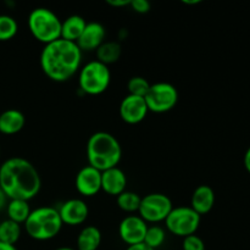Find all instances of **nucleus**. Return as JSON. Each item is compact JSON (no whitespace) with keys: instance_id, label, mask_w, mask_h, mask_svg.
Here are the masks:
<instances>
[{"instance_id":"1","label":"nucleus","mask_w":250,"mask_h":250,"mask_svg":"<svg viewBox=\"0 0 250 250\" xmlns=\"http://www.w3.org/2000/svg\"><path fill=\"white\" fill-rule=\"evenodd\" d=\"M0 188L9 200L29 202L41 190L42 180L33 164L24 158L14 156L0 166Z\"/></svg>"},{"instance_id":"2","label":"nucleus","mask_w":250,"mask_h":250,"mask_svg":"<svg viewBox=\"0 0 250 250\" xmlns=\"http://www.w3.org/2000/svg\"><path fill=\"white\" fill-rule=\"evenodd\" d=\"M82 50L73 42L58 39L44 45L41 53V67L54 82H66L80 71Z\"/></svg>"},{"instance_id":"3","label":"nucleus","mask_w":250,"mask_h":250,"mask_svg":"<svg viewBox=\"0 0 250 250\" xmlns=\"http://www.w3.org/2000/svg\"><path fill=\"white\" fill-rule=\"evenodd\" d=\"M88 165L100 172L117 167L122 158V148L116 137L107 132H95L87 142Z\"/></svg>"},{"instance_id":"4","label":"nucleus","mask_w":250,"mask_h":250,"mask_svg":"<svg viewBox=\"0 0 250 250\" xmlns=\"http://www.w3.org/2000/svg\"><path fill=\"white\" fill-rule=\"evenodd\" d=\"M23 225L31 238L36 241H49L60 233L63 224L56 208L41 207L32 210Z\"/></svg>"},{"instance_id":"5","label":"nucleus","mask_w":250,"mask_h":250,"mask_svg":"<svg viewBox=\"0 0 250 250\" xmlns=\"http://www.w3.org/2000/svg\"><path fill=\"white\" fill-rule=\"evenodd\" d=\"M28 28L32 36L44 45L61 38V20L46 7H37L28 15Z\"/></svg>"},{"instance_id":"6","label":"nucleus","mask_w":250,"mask_h":250,"mask_svg":"<svg viewBox=\"0 0 250 250\" xmlns=\"http://www.w3.org/2000/svg\"><path fill=\"white\" fill-rule=\"evenodd\" d=\"M111 72L109 66L93 60L81 66L78 73V87L87 95H100L109 88Z\"/></svg>"},{"instance_id":"7","label":"nucleus","mask_w":250,"mask_h":250,"mask_svg":"<svg viewBox=\"0 0 250 250\" xmlns=\"http://www.w3.org/2000/svg\"><path fill=\"white\" fill-rule=\"evenodd\" d=\"M200 221L202 216L190 207H177L171 210L164 222L168 232L185 238L190 234H195L199 229Z\"/></svg>"},{"instance_id":"8","label":"nucleus","mask_w":250,"mask_h":250,"mask_svg":"<svg viewBox=\"0 0 250 250\" xmlns=\"http://www.w3.org/2000/svg\"><path fill=\"white\" fill-rule=\"evenodd\" d=\"M144 100L149 111L163 114L170 111L176 106L178 102V92L175 85L171 83L158 82L150 84Z\"/></svg>"},{"instance_id":"9","label":"nucleus","mask_w":250,"mask_h":250,"mask_svg":"<svg viewBox=\"0 0 250 250\" xmlns=\"http://www.w3.org/2000/svg\"><path fill=\"white\" fill-rule=\"evenodd\" d=\"M173 209L172 202L163 193H150L142 198L138 214L146 224H159L165 221Z\"/></svg>"},{"instance_id":"10","label":"nucleus","mask_w":250,"mask_h":250,"mask_svg":"<svg viewBox=\"0 0 250 250\" xmlns=\"http://www.w3.org/2000/svg\"><path fill=\"white\" fill-rule=\"evenodd\" d=\"M148 224L139 215H128L125 217L119 226V236L124 243L128 246L143 243Z\"/></svg>"},{"instance_id":"11","label":"nucleus","mask_w":250,"mask_h":250,"mask_svg":"<svg viewBox=\"0 0 250 250\" xmlns=\"http://www.w3.org/2000/svg\"><path fill=\"white\" fill-rule=\"evenodd\" d=\"M120 117L128 125H137L143 121L149 110L144 98L136 95H126L120 104Z\"/></svg>"},{"instance_id":"12","label":"nucleus","mask_w":250,"mask_h":250,"mask_svg":"<svg viewBox=\"0 0 250 250\" xmlns=\"http://www.w3.org/2000/svg\"><path fill=\"white\" fill-rule=\"evenodd\" d=\"M60 219L63 225L68 226H78L84 224L89 215V209L84 200L68 199L63 202L58 209Z\"/></svg>"},{"instance_id":"13","label":"nucleus","mask_w":250,"mask_h":250,"mask_svg":"<svg viewBox=\"0 0 250 250\" xmlns=\"http://www.w3.org/2000/svg\"><path fill=\"white\" fill-rule=\"evenodd\" d=\"M76 189L83 197H94L102 190V172L87 165L76 176Z\"/></svg>"},{"instance_id":"14","label":"nucleus","mask_w":250,"mask_h":250,"mask_svg":"<svg viewBox=\"0 0 250 250\" xmlns=\"http://www.w3.org/2000/svg\"><path fill=\"white\" fill-rule=\"evenodd\" d=\"M106 31L99 22H87L84 31L76 42L78 48L83 51H94L105 42Z\"/></svg>"},{"instance_id":"15","label":"nucleus","mask_w":250,"mask_h":250,"mask_svg":"<svg viewBox=\"0 0 250 250\" xmlns=\"http://www.w3.org/2000/svg\"><path fill=\"white\" fill-rule=\"evenodd\" d=\"M127 177L119 167H112L102 172V190L109 195L117 197L126 190Z\"/></svg>"},{"instance_id":"16","label":"nucleus","mask_w":250,"mask_h":250,"mask_svg":"<svg viewBox=\"0 0 250 250\" xmlns=\"http://www.w3.org/2000/svg\"><path fill=\"white\" fill-rule=\"evenodd\" d=\"M215 204V192L210 186L202 185L193 192L190 199V208L200 216L211 211Z\"/></svg>"},{"instance_id":"17","label":"nucleus","mask_w":250,"mask_h":250,"mask_svg":"<svg viewBox=\"0 0 250 250\" xmlns=\"http://www.w3.org/2000/svg\"><path fill=\"white\" fill-rule=\"evenodd\" d=\"M26 125V117L20 110L7 109L0 114V133L12 136L19 133Z\"/></svg>"},{"instance_id":"18","label":"nucleus","mask_w":250,"mask_h":250,"mask_svg":"<svg viewBox=\"0 0 250 250\" xmlns=\"http://www.w3.org/2000/svg\"><path fill=\"white\" fill-rule=\"evenodd\" d=\"M85 26L87 22L82 16L71 15L65 21H61V39L76 43L84 31Z\"/></svg>"},{"instance_id":"19","label":"nucleus","mask_w":250,"mask_h":250,"mask_svg":"<svg viewBox=\"0 0 250 250\" xmlns=\"http://www.w3.org/2000/svg\"><path fill=\"white\" fill-rule=\"evenodd\" d=\"M102 232L95 226H85L76 241V250H98L102 244Z\"/></svg>"},{"instance_id":"20","label":"nucleus","mask_w":250,"mask_h":250,"mask_svg":"<svg viewBox=\"0 0 250 250\" xmlns=\"http://www.w3.org/2000/svg\"><path fill=\"white\" fill-rule=\"evenodd\" d=\"M5 209H6L7 219L16 222V224L19 225L24 224L27 217L29 216V214H31L32 211L31 208H29L28 202L20 199L9 200Z\"/></svg>"},{"instance_id":"21","label":"nucleus","mask_w":250,"mask_h":250,"mask_svg":"<svg viewBox=\"0 0 250 250\" xmlns=\"http://www.w3.org/2000/svg\"><path fill=\"white\" fill-rule=\"evenodd\" d=\"M95 51L97 60L107 66L119 61L122 54V46L117 42H104Z\"/></svg>"},{"instance_id":"22","label":"nucleus","mask_w":250,"mask_h":250,"mask_svg":"<svg viewBox=\"0 0 250 250\" xmlns=\"http://www.w3.org/2000/svg\"><path fill=\"white\" fill-rule=\"evenodd\" d=\"M20 237H21V225L9 219L0 222V242L1 243L15 246L19 242Z\"/></svg>"},{"instance_id":"23","label":"nucleus","mask_w":250,"mask_h":250,"mask_svg":"<svg viewBox=\"0 0 250 250\" xmlns=\"http://www.w3.org/2000/svg\"><path fill=\"white\" fill-rule=\"evenodd\" d=\"M141 200L142 197H139L137 193L129 192V190H125L124 193H121V194L116 197L117 207H119L122 211L127 212V214L138 212Z\"/></svg>"},{"instance_id":"24","label":"nucleus","mask_w":250,"mask_h":250,"mask_svg":"<svg viewBox=\"0 0 250 250\" xmlns=\"http://www.w3.org/2000/svg\"><path fill=\"white\" fill-rule=\"evenodd\" d=\"M166 239V232L163 227L158 226V225H153V226H148L146 229V237H144L143 243L148 246L149 248L156 250L160 248L164 244Z\"/></svg>"},{"instance_id":"25","label":"nucleus","mask_w":250,"mask_h":250,"mask_svg":"<svg viewBox=\"0 0 250 250\" xmlns=\"http://www.w3.org/2000/svg\"><path fill=\"white\" fill-rule=\"evenodd\" d=\"M19 31V24L14 17L9 15H0V42H6L14 38Z\"/></svg>"},{"instance_id":"26","label":"nucleus","mask_w":250,"mask_h":250,"mask_svg":"<svg viewBox=\"0 0 250 250\" xmlns=\"http://www.w3.org/2000/svg\"><path fill=\"white\" fill-rule=\"evenodd\" d=\"M127 88H128V93L131 95L144 98L146 95V93L149 92L150 83H149L144 77H141V76H134V77H132L131 80L128 81Z\"/></svg>"},{"instance_id":"27","label":"nucleus","mask_w":250,"mask_h":250,"mask_svg":"<svg viewBox=\"0 0 250 250\" xmlns=\"http://www.w3.org/2000/svg\"><path fill=\"white\" fill-rule=\"evenodd\" d=\"M183 250H205V243L197 234L185 237L182 243Z\"/></svg>"},{"instance_id":"28","label":"nucleus","mask_w":250,"mask_h":250,"mask_svg":"<svg viewBox=\"0 0 250 250\" xmlns=\"http://www.w3.org/2000/svg\"><path fill=\"white\" fill-rule=\"evenodd\" d=\"M129 6L132 7L134 12L137 14H148L151 9V5L148 0H131Z\"/></svg>"},{"instance_id":"29","label":"nucleus","mask_w":250,"mask_h":250,"mask_svg":"<svg viewBox=\"0 0 250 250\" xmlns=\"http://www.w3.org/2000/svg\"><path fill=\"white\" fill-rule=\"evenodd\" d=\"M129 2L131 0H107L106 4L112 7H125L129 6Z\"/></svg>"},{"instance_id":"30","label":"nucleus","mask_w":250,"mask_h":250,"mask_svg":"<svg viewBox=\"0 0 250 250\" xmlns=\"http://www.w3.org/2000/svg\"><path fill=\"white\" fill-rule=\"evenodd\" d=\"M126 250H154V249L149 248V247L146 246L144 243H139V244H134V246H128Z\"/></svg>"},{"instance_id":"31","label":"nucleus","mask_w":250,"mask_h":250,"mask_svg":"<svg viewBox=\"0 0 250 250\" xmlns=\"http://www.w3.org/2000/svg\"><path fill=\"white\" fill-rule=\"evenodd\" d=\"M244 167L250 173V146L247 149L246 154H244Z\"/></svg>"},{"instance_id":"32","label":"nucleus","mask_w":250,"mask_h":250,"mask_svg":"<svg viewBox=\"0 0 250 250\" xmlns=\"http://www.w3.org/2000/svg\"><path fill=\"white\" fill-rule=\"evenodd\" d=\"M6 204H7V198L6 195H5V193L1 190V188H0V210L5 209V208H6Z\"/></svg>"},{"instance_id":"33","label":"nucleus","mask_w":250,"mask_h":250,"mask_svg":"<svg viewBox=\"0 0 250 250\" xmlns=\"http://www.w3.org/2000/svg\"><path fill=\"white\" fill-rule=\"evenodd\" d=\"M0 250H19L15 246H11V244H6V243H1L0 242Z\"/></svg>"},{"instance_id":"34","label":"nucleus","mask_w":250,"mask_h":250,"mask_svg":"<svg viewBox=\"0 0 250 250\" xmlns=\"http://www.w3.org/2000/svg\"><path fill=\"white\" fill-rule=\"evenodd\" d=\"M182 2L183 4H186V5H197V4H200V0H182Z\"/></svg>"},{"instance_id":"35","label":"nucleus","mask_w":250,"mask_h":250,"mask_svg":"<svg viewBox=\"0 0 250 250\" xmlns=\"http://www.w3.org/2000/svg\"><path fill=\"white\" fill-rule=\"evenodd\" d=\"M55 250H76L75 248H71V247H60V248L55 249Z\"/></svg>"}]
</instances>
